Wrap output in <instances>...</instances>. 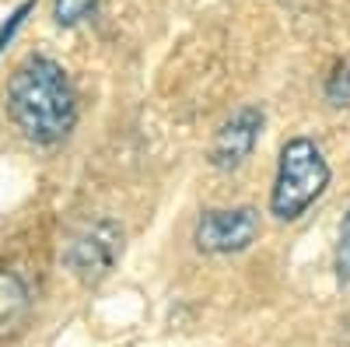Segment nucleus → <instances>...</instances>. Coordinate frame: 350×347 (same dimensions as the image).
Segmentation results:
<instances>
[{
    "label": "nucleus",
    "instance_id": "39448f33",
    "mask_svg": "<svg viewBox=\"0 0 350 347\" xmlns=\"http://www.w3.org/2000/svg\"><path fill=\"white\" fill-rule=\"evenodd\" d=\"M262 123H267V116H262L259 105H242L235 116H228L217 130V137H214V144H211V165L217 172L242 168L256 151Z\"/></svg>",
    "mask_w": 350,
    "mask_h": 347
},
{
    "label": "nucleus",
    "instance_id": "9d476101",
    "mask_svg": "<svg viewBox=\"0 0 350 347\" xmlns=\"http://www.w3.org/2000/svg\"><path fill=\"white\" fill-rule=\"evenodd\" d=\"M347 347H350V323H347Z\"/></svg>",
    "mask_w": 350,
    "mask_h": 347
},
{
    "label": "nucleus",
    "instance_id": "f257e3e1",
    "mask_svg": "<svg viewBox=\"0 0 350 347\" xmlns=\"http://www.w3.org/2000/svg\"><path fill=\"white\" fill-rule=\"evenodd\" d=\"M8 116L32 144L64 140L77 123V92L49 56H28L8 81Z\"/></svg>",
    "mask_w": 350,
    "mask_h": 347
},
{
    "label": "nucleus",
    "instance_id": "0eeeda50",
    "mask_svg": "<svg viewBox=\"0 0 350 347\" xmlns=\"http://www.w3.org/2000/svg\"><path fill=\"white\" fill-rule=\"evenodd\" d=\"M326 102L333 109H350V60H343L326 81Z\"/></svg>",
    "mask_w": 350,
    "mask_h": 347
},
{
    "label": "nucleus",
    "instance_id": "6e6552de",
    "mask_svg": "<svg viewBox=\"0 0 350 347\" xmlns=\"http://www.w3.org/2000/svg\"><path fill=\"white\" fill-rule=\"evenodd\" d=\"M333 270L340 284H350V207L340 221V235H336V253H333Z\"/></svg>",
    "mask_w": 350,
    "mask_h": 347
},
{
    "label": "nucleus",
    "instance_id": "20e7f679",
    "mask_svg": "<svg viewBox=\"0 0 350 347\" xmlns=\"http://www.w3.org/2000/svg\"><path fill=\"white\" fill-rule=\"evenodd\" d=\"M259 235V211L256 207H224V211H203L196 228H193V242L200 253L211 256H231L242 253L256 242Z\"/></svg>",
    "mask_w": 350,
    "mask_h": 347
},
{
    "label": "nucleus",
    "instance_id": "f03ea898",
    "mask_svg": "<svg viewBox=\"0 0 350 347\" xmlns=\"http://www.w3.org/2000/svg\"><path fill=\"white\" fill-rule=\"evenodd\" d=\"M329 162L315 140L295 137L280 148L277 179L270 190V214L277 221H298L319 196L329 190Z\"/></svg>",
    "mask_w": 350,
    "mask_h": 347
},
{
    "label": "nucleus",
    "instance_id": "7ed1b4c3",
    "mask_svg": "<svg viewBox=\"0 0 350 347\" xmlns=\"http://www.w3.org/2000/svg\"><path fill=\"white\" fill-rule=\"evenodd\" d=\"M120 256H123V228L109 218L88 221L81 231H74V239L64 253L67 270L81 284L105 281L116 270V264H120Z\"/></svg>",
    "mask_w": 350,
    "mask_h": 347
},
{
    "label": "nucleus",
    "instance_id": "423d86ee",
    "mask_svg": "<svg viewBox=\"0 0 350 347\" xmlns=\"http://www.w3.org/2000/svg\"><path fill=\"white\" fill-rule=\"evenodd\" d=\"M95 8H98V0H53V21L60 28H74Z\"/></svg>",
    "mask_w": 350,
    "mask_h": 347
},
{
    "label": "nucleus",
    "instance_id": "1a4fd4ad",
    "mask_svg": "<svg viewBox=\"0 0 350 347\" xmlns=\"http://www.w3.org/2000/svg\"><path fill=\"white\" fill-rule=\"evenodd\" d=\"M36 11V0H25V4H18L11 14H8V21H0V53L8 49V42L18 36V28L28 21V14Z\"/></svg>",
    "mask_w": 350,
    "mask_h": 347
}]
</instances>
